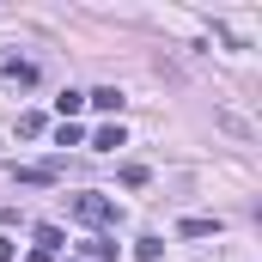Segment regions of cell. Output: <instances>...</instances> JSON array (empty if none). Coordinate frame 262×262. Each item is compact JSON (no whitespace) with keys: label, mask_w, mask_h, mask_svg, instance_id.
<instances>
[{"label":"cell","mask_w":262,"mask_h":262,"mask_svg":"<svg viewBox=\"0 0 262 262\" xmlns=\"http://www.w3.org/2000/svg\"><path fill=\"white\" fill-rule=\"evenodd\" d=\"M12 183H31V189H49V183H55V165H12Z\"/></svg>","instance_id":"cell-2"},{"label":"cell","mask_w":262,"mask_h":262,"mask_svg":"<svg viewBox=\"0 0 262 262\" xmlns=\"http://www.w3.org/2000/svg\"><path fill=\"white\" fill-rule=\"evenodd\" d=\"M61 244H67V238H61V226H37V250H43V256H55Z\"/></svg>","instance_id":"cell-6"},{"label":"cell","mask_w":262,"mask_h":262,"mask_svg":"<svg viewBox=\"0 0 262 262\" xmlns=\"http://www.w3.org/2000/svg\"><path fill=\"white\" fill-rule=\"evenodd\" d=\"M207 232H220V220H207V213H195V220L177 226V238H207Z\"/></svg>","instance_id":"cell-5"},{"label":"cell","mask_w":262,"mask_h":262,"mask_svg":"<svg viewBox=\"0 0 262 262\" xmlns=\"http://www.w3.org/2000/svg\"><path fill=\"white\" fill-rule=\"evenodd\" d=\"M25 262H55V256H43V250H31V256H25Z\"/></svg>","instance_id":"cell-13"},{"label":"cell","mask_w":262,"mask_h":262,"mask_svg":"<svg viewBox=\"0 0 262 262\" xmlns=\"http://www.w3.org/2000/svg\"><path fill=\"white\" fill-rule=\"evenodd\" d=\"M55 110H61V122H73V116L85 110V92H61V98H55Z\"/></svg>","instance_id":"cell-9"},{"label":"cell","mask_w":262,"mask_h":262,"mask_svg":"<svg viewBox=\"0 0 262 262\" xmlns=\"http://www.w3.org/2000/svg\"><path fill=\"white\" fill-rule=\"evenodd\" d=\"M79 250H85L92 262H110V256H116V238H104V232H98V238H85Z\"/></svg>","instance_id":"cell-4"},{"label":"cell","mask_w":262,"mask_h":262,"mask_svg":"<svg viewBox=\"0 0 262 262\" xmlns=\"http://www.w3.org/2000/svg\"><path fill=\"white\" fill-rule=\"evenodd\" d=\"M43 128H49V122H43L37 110H25V116H18V134H43Z\"/></svg>","instance_id":"cell-11"},{"label":"cell","mask_w":262,"mask_h":262,"mask_svg":"<svg viewBox=\"0 0 262 262\" xmlns=\"http://www.w3.org/2000/svg\"><path fill=\"white\" fill-rule=\"evenodd\" d=\"M0 262H12V238H0Z\"/></svg>","instance_id":"cell-12"},{"label":"cell","mask_w":262,"mask_h":262,"mask_svg":"<svg viewBox=\"0 0 262 262\" xmlns=\"http://www.w3.org/2000/svg\"><path fill=\"white\" fill-rule=\"evenodd\" d=\"M85 104H92V110H110V116H116V110H122V92H116V85H98V92H85Z\"/></svg>","instance_id":"cell-3"},{"label":"cell","mask_w":262,"mask_h":262,"mask_svg":"<svg viewBox=\"0 0 262 262\" xmlns=\"http://www.w3.org/2000/svg\"><path fill=\"white\" fill-rule=\"evenodd\" d=\"M67 207H73L79 226H98V232H104V226H122V207H116L110 195H73Z\"/></svg>","instance_id":"cell-1"},{"label":"cell","mask_w":262,"mask_h":262,"mask_svg":"<svg viewBox=\"0 0 262 262\" xmlns=\"http://www.w3.org/2000/svg\"><path fill=\"white\" fill-rule=\"evenodd\" d=\"M134 256H140V262H159V256H165V238H152V232L134 238Z\"/></svg>","instance_id":"cell-7"},{"label":"cell","mask_w":262,"mask_h":262,"mask_svg":"<svg viewBox=\"0 0 262 262\" xmlns=\"http://www.w3.org/2000/svg\"><path fill=\"white\" fill-rule=\"evenodd\" d=\"M92 146H98V152H116V146H122V122H110V128H98V134H92Z\"/></svg>","instance_id":"cell-8"},{"label":"cell","mask_w":262,"mask_h":262,"mask_svg":"<svg viewBox=\"0 0 262 262\" xmlns=\"http://www.w3.org/2000/svg\"><path fill=\"white\" fill-rule=\"evenodd\" d=\"M6 79H18V85H31V79H37V67H31V61H6Z\"/></svg>","instance_id":"cell-10"}]
</instances>
